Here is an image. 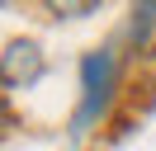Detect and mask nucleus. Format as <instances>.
Here are the masks:
<instances>
[{"label": "nucleus", "instance_id": "nucleus-1", "mask_svg": "<svg viewBox=\"0 0 156 151\" xmlns=\"http://www.w3.org/2000/svg\"><path fill=\"white\" fill-rule=\"evenodd\" d=\"M118 85H123V61H118V47H90L80 57V99L71 113V142H85L99 123L109 118L118 99Z\"/></svg>", "mask_w": 156, "mask_h": 151}, {"label": "nucleus", "instance_id": "nucleus-2", "mask_svg": "<svg viewBox=\"0 0 156 151\" xmlns=\"http://www.w3.org/2000/svg\"><path fill=\"white\" fill-rule=\"evenodd\" d=\"M48 71V57L33 38H10L0 52V94L5 90H33Z\"/></svg>", "mask_w": 156, "mask_h": 151}, {"label": "nucleus", "instance_id": "nucleus-3", "mask_svg": "<svg viewBox=\"0 0 156 151\" xmlns=\"http://www.w3.org/2000/svg\"><path fill=\"white\" fill-rule=\"evenodd\" d=\"M128 38H133V52H142L147 43H151V33H156V0H147V5H133L128 9Z\"/></svg>", "mask_w": 156, "mask_h": 151}, {"label": "nucleus", "instance_id": "nucleus-4", "mask_svg": "<svg viewBox=\"0 0 156 151\" xmlns=\"http://www.w3.org/2000/svg\"><path fill=\"white\" fill-rule=\"evenodd\" d=\"M48 9H52L57 19H80V14H95L99 5H48Z\"/></svg>", "mask_w": 156, "mask_h": 151}, {"label": "nucleus", "instance_id": "nucleus-5", "mask_svg": "<svg viewBox=\"0 0 156 151\" xmlns=\"http://www.w3.org/2000/svg\"><path fill=\"white\" fill-rule=\"evenodd\" d=\"M0 123H5V104H0Z\"/></svg>", "mask_w": 156, "mask_h": 151}]
</instances>
